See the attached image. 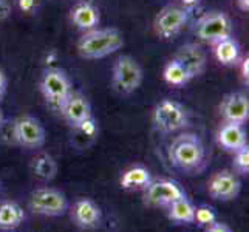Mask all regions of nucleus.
<instances>
[{"label":"nucleus","instance_id":"nucleus-14","mask_svg":"<svg viewBox=\"0 0 249 232\" xmlns=\"http://www.w3.org/2000/svg\"><path fill=\"white\" fill-rule=\"evenodd\" d=\"M174 59H177L186 68L189 74L192 76V79L201 76L208 67V54H206L203 47L200 44H195V42H187V44L179 47Z\"/></svg>","mask_w":249,"mask_h":232},{"label":"nucleus","instance_id":"nucleus-1","mask_svg":"<svg viewBox=\"0 0 249 232\" xmlns=\"http://www.w3.org/2000/svg\"><path fill=\"white\" fill-rule=\"evenodd\" d=\"M167 158L172 166L186 174H198L206 166L204 143L196 133L181 132L169 144Z\"/></svg>","mask_w":249,"mask_h":232},{"label":"nucleus","instance_id":"nucleus-29","mask_svg":"<svg viewBox=\"0 0 249 232\" xmlns=\"http://www.w3.org/2000/svg\"><path fill=\"white\" fill-rule=\"evenodd\" d=\"M13 5L10 0H0V20H5L10 17Z\"/></svg>","mask_w":249,"mask_h":232},{"label":"nucleus","instance_id":"nucleus-33","mask_svg":"<svg viewBox=\"0 0 249 232\" xmlns=\"http://www.w3.org/2000/svg\"><path fill=\"white\" fill-rule=\"evenodd\" d=\"M3 123H5V118H3V111H2V108H0V127L3 125Z\"/></svg>","mask_w":249,"mask_h":232},{"label":"nucleus","instance_id":"nucleus-9","mask_svg":"<svg viewBox=\"0 0 249 232\" xmlns=\"http://www.w3.org/2000/svg\"><path fill=\"white\" fill-rule=\"evenodd\" d=\"M30 209L36 215L62 217L68 211V198L59 189L40 187L30 196Z\"/></svg>","mask_w":249,"mask_h":232},{"label":"nucleus","instance_id":"nucleus-18","mask_svg":"<svg viewBox=\"0 0 249 232\" xmlns=\"http://www.w3.org/2000/svg\"><path fill=\"white\" fill-rule=\"evenodd\" d=\"M217 144L231 153L243 147L245 144H248V133L245 130V125L225 123L217 132Z\"/></svg>","mask_w":249,"mask_h":232},{"label":"nucleus","instance_id":"nucleus-17","mask_svg":"<svg viewBox=\"0 0 249 232\" xmlns=\"http://www.w3.org/2000/svg\"><path fill=\"white\" fill-rule=\"evenodd\" d=\"M211 48L215 61L223 67H237L240 59L243 57L240 42L234 36L213 42V44H211Z\"/></svg>","mask_w":249,"mask_h":232},{"label":"nucleus","instance_id":"nucleus-32","mask_svg":"<svg viewBox=\"0 0 249 232\" xmlns=\"http://www.w3.org/2000/svg\"><path fill=\"white\" fill-rule=\"evenodd\" d=\"M237 8L240 11L248 13L249 11V0H237Z\"/></svg>","mask_w":249,"mask_h":232},{"label":"nucleus","instance_id":"nucleus-11","mask_svg":"<svg viewBox=\"0 0 249 232\" xmlns=\"http://www.w3.org/2000/svg\"><path fill=\"white\" fill-rule=\"evenodd\" d=\"M142 192V201L147 206H153V208H161V206L167 208L170 203L186 196L183 187L177 181H174V179H157V181H152L149 187Z\"/></svg>","mask_w":249,"mask_h":232},{"label":"nucleus","instance_id":"nucleus-34","mask_svg":"<svg viewBox=\"0 0 249 232\" xmlns=\"http://www.w3.org/2000/svg\"><path fill=\"white\" fill-rule=\"evenodd\" d=\"M0 189H2V184H0Z\"/></svg>","mask_w":249,"mask_h":232},{"label":"nucleus","instance_id":"nucleus-3","mask_svg":"<svg viewBox=\"0 0 249 232\" xmlns=\"http://www.w3.org/2000/svg\"><path fill=\"white\" fill-rule=\"evenodd\" d=\"M39 90L50 110L59 113L65 99L73 91V84L68 73L61 67H48L40 76Z\"/></svg>","mask_w":249,"mask_h":232},{"label":"nucleus","instance_id":"nucleus-6","mask_svg":"<svg viewBox=\"0 0 249 232\" xmlns=\"http://www.w3.org/2000/svg\"><path fill=\"white\" fill-rule=\"evenodd\" d=\"M192 31L200 40L211 45L220 39L232 36L234 23L225 11L212 10L204 13L195 20Z\"/></svg>","mask_w":249,"mask_h":232},{"label":"nucleus","instance_id":"nucleus-25","mask_svg":"<svg viewBox=\"0 0 249 232\" xmlns=\"http://www.w3.org/2000/svg\"><path fill=\"white\" fill-rule=\"evenodd\" d=\"M217 220V214L209 206H200L195 209V223H198L200 226H208L209 223Z\"/></svg>","mask_w":249,"mask_h":232},{"label":"nucleus","instance_id":"nucleus-4","mask_svg":"<svg viewBox=\"0 0 249 232\" xmlns=\"http://www.w3.org/2000/svg\"><path fill=\"white\" fill-rule=\"evenodd\" d=\"M152 124L160 133L183 132L191 124V113L184 104L175 99H161L152 111Z\"/></svg>","mask_w":249,"mask_h":232},{"label":"nucleus","instance_id":"nucleus-15","mask_svg":"<svg viewBox=\"0 0 249 232\" xmlns=\"http://www.w3.org/2000/svg\"><path fill=\"white\" fill-rule=\"evenodd\" d=\"M71 25L82 33L90 31L99 27L101 23V11L96 3H93L91 0H79L78 3H74L68 14Z\"/></svg>","mask_w":249,"mask_h":232},{"label":"nucleus","instance_id":"nucleus-19","mask_svg":"<svg viewBox=\"0 0 249 232\" xmlns=\"http://www.w3.org/2000/svg\"><path fill=\"white\" fill-rule=\"evenodd\" d=\"M153 181L149 169L144 166H133L127 169L119 178V186L125 191H145Z\"/></svg>","mask_w":249,"mask_h":232},{"label":"nucleus","instance_id":"nucleus-22","mask_svg":"<svg viewBox=\"0 0 249 232\" xmlns=\"http://www.w3.org/2000/svg\"><path fill=\"white\" fill-rule=\"evenodd\" d=\"M162 81L170 85V87L181 89L192 81V76L189 74V71L177 59L172 57L164 64V68H162Z\"/></svg>","mask_w":249,"mask_h":232},{"label":"nucleus","instance_id":"nucleus-16","mask_svg":"<svg viewBox=\"0 0 249 232\" xmlns=\"http://www.w3.org/2000/svg\"><path fill=\"white\" fill-rule=\"evenodd\" d=\"M71 221L81 229H96L101 225L102 211L99 206L90 198H79L74 201L70 211Z\"/></svg>","mask_w":249,"mask_h":232},{"label":"nucleus","instance_id":"nucleus-20","mask_svg":"<svg viewBox=\"0 0 249 232\" xmlns=\"http://www.w3.org/2000/svg\"><path fill=\"white\" fill-rule=\"evenodd\" d=\"M31 170L37 179L48 183V181H53V179L56 178L59 167H57V161L51 157L50 153L42 152L33 158Z\"/></svg>","mask_w":249,"mask_h":232},{"label":"nucleus","instance_id":"nucleus-31","mask_svg":"<svg viewBox=\"0 0 249 232\" xmlns=\"http://www.w3.org/2000/svg\"><path fill=\"white\" fill-rule=\"evenodd\" d=\"M201 2H203V0H177V3H178L179 6L186 8L187 11L195 10L196 6H200V5H201Z\"/></svg>","mask_w":249,"mask_h":232},{"label":"nucleus","instance_id":"nucleus-21","mask_svg":"<svg viewBox=\"0 0 249 232\" xmlns=\"http://www.w3.org/2000/svg\"><path fill=\"white\" fill-rule=\"evenodd\" d=\"M25 221V211L16 201L0 203V229L13 231Z\"/></svg>","mask_w":249,"mask_h":232},{"label":"nucleus","instance_id":"nucleus-23","mask_svg":"<svg viewBox=\"0 0 249 232\" xmlns=\"http://www.w3.org/2000/svg\"><path fill=\"white\" fill-rule=\"evenodd\" d=\"M195 209L196 208L192 204V201L183 196V198H178L167 206V217L172 221L191 225V223H195Z\"/></svg>","mask_w":249,"mask_h":232},{"label":"nucleus","instance_id":"nucleus-30","mask_svg":"<svg viewBox=\"0 0 249 232\" xmlns=\"http://www.w3.org/2000/svg\"><path fill=\"white\" fill-rule=\"evenodd\" d=\"M6 90H8V77H6L5 71L0 68V102L3 101Z\"/></svg>","mask_w":249,"mask_h":232},{"label":"nucleus","instance_id":"nucleus-10","mask_svg":"<svg viewBox=\"0 0 249 232\" xmlns=\"http://www.w3.org/2000/svg\"><path fill=\"white\" fill-rule=\"evenodd\" d=\"M208 192L217 201H232L242 192V181L234 170L223 169L209 178Z\"/></svg>","mask_w":249,"mask_h":232},{"label":"nucleus","instance_id":"nucleus-7","mask_svg":"<svg viewBox=\"0 0 249 232\" xmlns=\"http://www.w3.org/2000/svg\"><path fill=\"white\" fill-rule=\"evenodd\" d=\"M191 20V11L178 3H169L162 6L153 19V31L162 40L175 39Z\"/></svg>","mask_w":249,"mask_h":232},{"label":"nucleus","instance_id":"nucleus-13","mask_svg":"<svg viewBox=\"0 0 249 232\" xmlns=\"http://www.w3.org/2000/svg\"><path fill=\"white\" fill-rule=\"evenodd\" d=\"M220 115L225 123L245 125L249 121V98L243 91H231L220 102Z\"/></svg>","mask_w":249,"mask_h":232},{"label":"nucleus","instance_id":"nucleus-26","mask_svg":"<svg viewBox=\"0 0 249 232\" xmlns=\"http://www.w3.org/2000/svg\"><path fill=\"white\" fill-rule=\"evenodd\" d=\"M42 0H16V6L22 14L33 16L39 11Z\"/></svg>","mask_w":249,"mask_h":232},{"label":"nucleus","instance_id":"nucleus-8","mask_svg":"<svg viewBox=\"0 0 249 232\" xmlns=\"http://www.w3.org/2000/svg\"><path fill=\"white\" fill-rule=\"evenodd\" d=\"M14 143L27 150H36L44 147L47 141V132L44 124L33 115H20L13 121Z\"/></svg>","mask_w":249,"mask_h":232},{"label":"nucleus","instance_id":"nucleus-12","mask_svg":"<svg viewBox=\"0 0 249 232\" xmlns=\"http://www.w3.org/2000/svg\"><path fill=\"white\" fill-rule=\"evenodd\" d=\"M59 115L71 128L79 127L93 116V110L89 98L82 91L73 90L59 110Z\"/></svg>","mask_w":249,"mask_h":232},{"label":"nucleus","instance_id":"nucleus-27","mask_svg":"<svg viewBox=\"0 0 249 232\" xmlns=\"http://www.w3.org/2000/svg\"><path fill=\"white\" fill-rule=\"evenodd\" d=\"M237 67H238V74L242 77V82L248 87L249 85V57L243 56L240 59V62L237 64Z\"/></svg>","mask_w":249,"mask_h":232},{"label":"nucleus","instance_id":"nucleus-28","mask_svg":"<svg viewBox=\"0 0 249 232\" xmlns=\"http://www.w3.org/2000/svg\"><path fill=\"white\" fill-rule=\"evenodd\" d=\"M204 232H234V229L231 228L226 223H221L218 220L209 223L208 226H204Z\"/></svg>","mask_w":249,"mask_h":232},{"label":"nucleus","instance_id":"nucleus-2","mask_svg":"<svg viewBox=\"0 0 249 232\" xmlns=\"http://www.w3.org/2000/svg\"><path fill=\"white\" fill-rule=\"evenodd\" d=\"M125 44L123 31L118 28H94L82 33L76 42V50L82 59L98 61L119 51Z\"/></svg>","mask_w":249,"mask_h":232},{"label":"nucleus","instance_id":"nucleus-24","mask_svg":"<svg viewBox=\"0 0 249 232\" xmlns=\"http://www.w3.org/2000/svg\"><path fill=\"white\" fill-rule=\"evenodd\" d=\"M232 169L237 175L246 177L249 174V145L245 144L243 147H240L238 150L232 152Z\"/></svg>","mask_w":249,"mask_h":232},{"label":"nucleus","instance_id":"nucleus-5","mask_svg":"<svg viewBox=\"0 0 249 232\" xmlns=\"http://www.w3.org/2000/svg\"><path fill=\"white\" fill-rule=\"evenodd\" d=\"M144 70L141 64L130 54L119 56L111 68V89L121 96H130L141 87Z\"/></svg>","mask_w":249,"mask_h":232}]
</instances>
